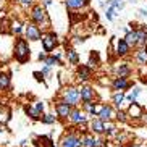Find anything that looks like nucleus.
<instances>
[{"label":"nucleus","instance_id":"c85d7f7f","mask_svg":"<svg viewBox=\"0 0 147 147\" xmlns=\"http://www.w3.org/2000/svg\"><path fill=\"white\" fill-rule=\"evenodd\" d=\"M0 32H5V34L10 32V21L8 20H0Z\"/></svg>","mask_w":147,"mask_h":147},{"label":"nucleus","instance_id":"473e14b6","mask_svg":"<svg viewBox=\"0 0 147 147\" xmlns=\"http://www.w3.org/2000/svg\"><path fill=\"white\" fill-rule=\"evenodd\" d=\"M115 10H117V8H113V7H110V8L107 10V13H105V15H107L108 21H112V20H113V16H115Z\"/></svg>","mask_w":147,"mask_h":147},{"label":"nucleus","instance_id":"f704fd0d","mask_svg":"<svg viewBox=\"0 0 147 147\" xmlns=\"http://www.w3.org/2000/svg\"><path fill=\"white\" fill-rule=\"evenodd\" d=\"M18 2H20V5H23V7H31V5L34 3V0H18Z\"/></svg>","mask_w":147,"mask_h":147},{"label":"nucleus","instance_id":"a19ab883","mask_svg":"<svg viewBox=\"0 0 147 147\" xmlns=\"http://www.w3.org/2000/svg\"><path fill=\"white\" fill-rule=\"evenodd\" d=\"M44 58H45V53H40V55H39V60L44 61Z\"/></svg>","mask_w":147,"mask_h":147},{"label":"nucleus","instance_id":"1a4fd4ad","mask_svg":"<svg viewBox=\"0 0 147 147\" xmlns=\"http://www.w3.org/2000/svg\"><path fill=\"white\" fill-rule=\"evenodd\" d=\"M113 117H115V112H113V108L110 107V105H102V107H100L99 120H102L105 123V121H110Z\"/></svg>","mask_w":147,"mask_h":147},{"label":"nucleus","instance_id":"4c0bfd02","mask_svg":"<svg viewBox=\"0 0 147 147\" xmlns=\"http://www.w3.org/2000/svg\"><path fill=\"white\" fill-rule=\"evenodd\" d=\"M40 73H42V74H49V73H50V66L45 65V66L42 68V71H40Z\"/></svg>","mask_w":147,"mask_h":147},{"label":"nucleus","instance_id":"393cba45","mask_svg":"<svg viewBox=\"0 0 147 147\" xmlns=\"http://www.w3.org/2000/svg\"><path fill=\"white\" fill-rule=\"evenodd\" d=\"M131 73V69H129V66L126 65H120V68H118V76L120 78H128V74Z\"/></svg>","mask_w":147,"mask_h":147},{"label":"nucleus","instance_id":"b1692460","mask_svg":"<svg viewBox=\"0 0 147 147\" xmlns=\"http://www.w3.org/2000/svg\"><path fill=\"white\" fill-rule=\"evenodd\" d=\"M136 60H138L141 65H146L147 63V52L144 50V49H141V50L136 52Z\"/></svg>","mask_w":147,"mask_h":147},{"label":"nucleus","instance_id":"7ed1b4c3","mask_svg":"<svg viewBox=\"0 0 147 147\" xmlns=\"http://www.w3.org/2000/svg\"><path fill=\"white\" fill-rule=\"evenodd\" d=\"M63 100L71 107H76L79 104V91L76 87H66L63 91Z\"/></svg>","mask_w":147,"mask_h":147},{"label":"nucleus","instance_id":"aec40b11","mask_svg":"<svg viewBox=\"0 0 147 147\" xmlns=\"http://www.w3.org/2000/svg\"><path fill=\"white\" fill-rule=\"evenodd\" d=\"M66 57H68V61L71 63V65H78L79 63V55H78L76 50H73V49L66 50Z\"/></svg>","mask_w":147,"mask_h":147},{"label":"nucleus","instance_id":"c9c22d12","mask_svg":"<svg viewBox=\"0 0 147 147\" xmlns=\"http://www.w3.org/2000/svg\"><path fill=\"white\" fill-rule=\"evenodd\" d=\"M117 118H118L120 121H123V123H125V121H126V113H125V112H118V113H117Z\"/></svg>","mask_w":147,"mask_h":147},{"label":"nucleus","instance_id":"f3484780","mask_svg":"<svg viewBox=\"0 0 147 147\" xmlns=\"http://www.w3.org/2000/svg\"><path fill=\"white\" fill-rule=\"evenodd\" d=\"M81 146L82 147H97L99 146V141H97L94 136L87 134V136H84V138L81 139Z\"/></svg>","mask_w":147,"mask_h":147},{"label":"nucleus","instance_id":"412c9836","mask_svg":"<svg viewBox=\"0 0 147 147\" xmlns=\"http://www.w3.org/2000/svg\"><path fill=\"white\" fill-rule=\"evenodd\" d=\"M10 87V74L0 73V91H5Z\"/></svg>","mask_w":147,"mask_h":147},{"label":"nucleus","instance_id":"a18cd8bd","mask_svg":"<svg viewBox=\"0 0 147 147\" xmlns=\"http://www.w3.org/2000/svg\"><path fill=\"white\" fill-rule=\"evenodd\" d=\"M144 50H146V52H147V44H146V45H144Z\"/></svg>","mask_w":147,"mask_h":147},{"label":"nucleus","instance_id":"c756f323","mask_svg":"<svg viewBox=\"0 0 147 147\" xmlns=\"http://www.w3.org/2000/svg\"><path fill=\"white\" fill-rule=\"evenodd\" d=\"M99 63V53L97 52H91V60H89V68H94Z\"/></svg>","mask_w":147,"mask_h":147},{"label":"nucleus","instance_id":"58836bf2","mask_svg":"<svg viewBox=\"0 0 147 147\" xmlns=\"http://www.w3.org/2000/svg\"><path fill=\"white\" fill-rule=\"evenodd\" d=\"M34 76H37V81H44V74L42 73H39V71H36V73H34Z\"/></svg>","mask_w":147,"mask_h":147},{"label":"nucleus","instance_id":"f8f14e48","mask_svg":"<svg viewBox=\"0 0 147 147\" xmlns=\"http://www.w3.org/2000/svg\"><path fill=\"white\" fill-rule=\"evenodd\" d=\"M91 74H92V68H89V66H86V65L78 66V78H79V81H87V79L91 78Z\"/></svg>","mask_w":147,"mask_h":147},{"label":"nucleus","instance_id":"0eeeda50","mask_svg":"<svg viewBox=\"0 0 147 147\" xmlns=\"http://www.w3.org/2000/svg\"><path fill=\"white\" fill-rule=\"evenodd\" d=\"M61 147H81V138L76 134H66L61 139Z\"/></svg>","mask_w":147,"mask_h":147},{"label":"nucleus","instance_id":"49530a36","mask_svg":"<svg viewBox=\"0 0 147 147\" xmlns=\"http://www.w3.org/2000/svg\"><path fill=\"white\" fill-rule=\"evenodd\" d=\"M117 147H123V146H117Z\"/></svg>","mask_w":147,"mask_h":147},{"label":"nucleus","instance_id":"39448f33","mask_svg":"<svg viewBox=\"0 0 147 147\" xmlns=\"http://www.w3.org/2000/svg\"><path fill=\"white\" fill-rule=\"evenodd\" d=\"M24 34H26V39H29V40H40L42 31H40V28L37 26V24L29 23V24H26V28H24Z\"/></svg>","mask_w":147,"mask_h":147},{"label":"nucleus","instance_id":"2f4dec72","mask_svg":"<svg viewBox=\"0 0 147 147\" xmlns=\"http://www.w3.org/2000/svg\"><path fill=\"white\" fill-rule=\"evenodd\" d=\"M55 120H57V118L53 117V115H44V117H42V121L45 123V125H53Z\"/></svg>","mask_w":147,"mask_h":147},{"label":"nucleus","instance_id":"ea45409f","mask_svg":"<svg viewBox=\"0 0 147 147\" xmlns=\"http://www.w3.org/2000/svg\"><path fill=\"white\" fill-rule=\"evenodd\" d=\"M139 13L142 15V16H146V18H147V10H144V8H141V10H139Z\"/></svg>","mask_w":147,"mask_h":147},{"label":"nucleus","instance_id":"5701e85b","mask_svg":"<svg viewBox=\"0 0 147 147\" xmlns=\"http://www.w3.org/2000/svg\"><path fill=\"white\" fill-rule=\"evenodd\" d=\"M65 3L68 8L71 10H78L81 7H84V0H65Z\"/></svg>","mask_w":147,"mask_h":147},{"label":"nucleus","instance_id":"79ce46f5","mask_svg":"<svg viewBox=\"0 0 147 147\" xmlns=\"http://www.w3.org/2000/svg\"><path fill=\"white\" fill-rule=\"evenodd\" d=\"M44 3H45V5H50V3H52V0H44Z\"/></svg>","mask_w":147,"mask_h":147},{"label":"nucleus","instance_id":"9d476101","mask_svg":"<svg viewBox=\"0 0 147 147\" xmlns=\"http://www.w3.org/2000/svg\"><path fill=\"white\" fill-rule=\"evenodd\" d=\"M79 99L82 102H91V100H94V89L91 86H82L79 89Z\"/></svg>","mask_w":147,"mask_h":147},{"label":"nucleus","instance_id":"a878e982","mask_svg":"<svg viewBox=\"0 0 147 147\" xmlns=\"http://www.w3.org/2000/svg\"><path fill=\"white\" fill-rule=\"evenodd\" d=\"M24 110H26V113L29 115L31 118H32V120H40V113L37 112L34 107H26Z\"/></svg>","mask_w":147,"mask_h":147},{"label":"nucleus","instance_id":"7c9ffc66","mask_svg":"<svg viewBox=\"0 0 147 147\" xmlns=\"http://www.w3.org/2000/svg\"><path fill=\"white\" fill-rule=\"evenodd\" d=\"M141 113V107H139L136 102H133V105H131V108H129V115L133 117V115H139Z\"/></svg>","mask_w":147,"mask_h":147},{"label":"nucleus","instance_id":"9b49d317","mask_svg":"<svg viewBox=\"0 0 147 147\" xmlns=\"http://www.w3.org/2000/svg\"><path fill=\"white\" fill-rule=\"evenodd\" d=\"M34 146H37V147H55V144H53L50 136H39V138L34 139Z\"/></svg>","mask_w":147,"mask_h":147},{"label":"nucleus","instance_id":"dca6fc26","mask_svg":"<svg viewBox=\"0 0 147 147\" xmlns=\"http://www.w3.org/2000/svg\"><path fill=\"white\" fill-rule=\"evenodd\" d=\"M125 42L129 45V47H136L138 45V34H136V29L128 31L125 36Z\"/></svg>","mask_w":147,"mask_h":147},{"label":"nucleus","instance_id":"bb28decb","mask_svg":"<svg viewBox=\"0 0 147 147\" xmlns=\"http://www.w3.org/2000/svg\"><path fill=\"white\" fill-rule=\"evenodd\" d=\"M84 110H86L91 117H94L95 113H97V110H95V104H92V100L91 102H84Z\"/></svg>","mask_w":147,"mask_h":147},{"label":"nucleus","instance_id":"6ab92c4d","mask_svg":"<svg viewBox=\"0 0 147 147\" xmlns=\"http://www.w3.org/2000/svg\"><path fill=\"white\" fill-rule=\"evenodd\" d=\"M44 63H45L47 66L60 65V53H57V55H50V57L45 55V58H44Z\"/></svg>","mask_w":147,"mask_h":147},{"label":"nucleus","instance_id":"f03ea898","mask_svg":"<svg viewBox=\"0 0 147 147\" xmlns=\"http://www.w3.org/2000/svg\"><path fill=\"white\" fill-rule=\"evenodd\" d=\"M31 18H32L34 24H44V23H47L49 24L47 11H45L40 5H36L34 8H32V11H31Z\"/></svg>","mask_w":147,"mask_h":147},{"label":"nucleus","instance_id":"20e7f679","mask_svg":"<svg viewBox=\"0 0 147 147\" xmlns=\"http://www.w3.org/2000/svg\"><path fill=\"white\" fill-rule=\"evenodd\" d=\"M40 40H42V47L45 52H52L53 49L57 47V44H58L55 32H47V34L40 36Z\"/></svg>","mask_w":147,"mask_h":147},{"label":"nucleus","instance_id":"2eb2a0df","mask_svg":"<svg viewBox=\"0 0 147 147\" xmlns=\"http://www.w3.org/2000/svg\"><path fill=\"white\" fill-rule=\"evenodd\" d=\"M129 49H131V47L125 42V39H120V40H118V44H117V55H118V57H125V55H128Z\"/></svg>","mask_w":147,"mask_h":147},{"label":"nucleus","instance_id":"6e6552de","mask_svg":"<svg viewBox=\"0 0 147 147\" xmlns=\"http://www.w3.org/2000/svg\"><path fill=\"white\" fill-rule=\"evenodd\" d=\"M69 120H71L73 125H84L87 121V117H86V113L81 112L79 108H74V110H71V113H69Z\"/></svg>","mask_w":147,"mask_h":147},{"label":"nucleus","instance_id":"4468645a","mask_svg":"<svg viewBox=\"0 0 147 147\" xmlns=\"http://www.w3.org/2000/svg\"><path fill=\"white\" fill-rule=\"evenodd\" d=\"M128 87H131V84L128 82L126 78H120V76L115 78V81H113V89H115V91H125Z\"/></svg>","mask_w":147,"mask_h":147},{"label":"nucleus","instance_id":"e433bc0d","mask_svg":"<svg viewBox=\"0 0 147 147\" xmlns=\"http://www.w3.org/2000/svg\"><path fill=\"white\" fill-rule=\"evenodd\" d=\"M36 110H37V112H39V113H42L44 112V104H42V102H36Z\"/></svg>","mask_w":147,"mask_h":147},{"label":"nucleus","instance_id":"cd10ccee","mask_svg":"<svg viewBox=\"0 0 147 147\" xmlns=\"http://www.w3.org/2000/svg\"><path fill=\"white\" fill-rule=\"evenodd\" d=\"M123 99H125V92H123V91H118L117 94L113 95V104L117 105V107H120V104L123 102Z\"/></svg>","mask_w":147,"mask_h":147},{"label":"nucleus","instance_id":"423d86ee","mask_svg":"<svg viewBox=\"0 0 147 147\" xmlns=\"http://www.w3.org/2000/svg\"><path fill=\"white\" fill-rule=\"evenodd\" d=\"M71 110H73L71 105L66 104L65 100H60V102L55 105V112H57V115H58V118H68Z\"/></svg>","mask_w":147,"mask_h":147},{"label":"nucleus","instance_id":"37998d69","mask_svg":"<svg viewBox=\"0 0 147 147\" xmlns=\"http://www.w3.org/2000/svg\"><path fill=\"white\" fill-rule=\"evenodd\" d=\"M89 2H91V0H84V5H89Z\"/></svg>","mask_w":147,"mask_h":147},{"label":"nucleus","instance_id":"72a5a7b5","mask_svg":"<svg viewBox=\"0 0 147 147\" xmlns=\"http://www.w3.org/2000/svg\"><path fill=\"white\" fill-rule=\"evenodd\" d=\"M139 92H141V91H139V89H134V91L131 92L129 95H128V99H129L131 102H134V100H136V97H138V95H139Z\"/></svg>","mask_w":147,"mask_h":147},{"label":"nucleus","instance_id":"f257e3e1","mask_svg":"<svg viewBox=\"0 0 147 147\" xmlns=\"http://www.w3.org/2000/svg\"><path fill=\"white\" fill-rule=\"evenodd\" d=\"M13 57L21 63V65L29 60L31 50H29V45H28L26 39H18L16 40V44H15V50H13Z\"/></svg>","mask_w":147,"mask_h":147},{"label":"nucleus","instance_id":"4be33fe9","mask_svg":"<svg viewBox=\"0 0 147 147\" xmlns=\"http://www.w3.org/2000/svg\"><path fill=\"white\" fill-rule=\"evenodd\" d=\"M23 31V23L21 21H11L10 23V32L11 34H21Z\"/></svg>","mask_w":147,"mask_h":147},{"label":"nucleus","instance_id":"ddd939ff","mask_svg":"<svg viewBox=\"0 0 147 147\" xmlns=\"http://www.w3.org/2000/svg\"><path fill=\"white\" fill-rule=\"evenodd\" d=\"M136 34H138V45H146L147 44V26L141 24L139 29H136Z\"/></svg>","mask_w":147,"mask_h":147},{"label":"nucleus","instance_id":"c03bdc74","mask_svg":"<svg viewBox=\"0 0 147 147\" xmlns=\"http://www.w3.org/2000/svg\"><path fill=\"white\" fill-rule=\"evenodd\" d=\"M129 2H131V3H136V2H138V0H129Z\"/></svg>","mask_w":147,"mask_h":147},{"label":"nucleus","instance_id":"a211bd4d","mask_svg":"<svg viewBox=\"0 0 147 147\" xmlns=\"http://www.w3.org/2000/svg\"><path fill=\"white\" fill-rule=\"evenodd\" d=\"M91 131H94V133H97V134H102L104 133V121L102 120H92L91 121Z\"/></svg>","mask_w":147,"mask_h":147}]
</instances>
